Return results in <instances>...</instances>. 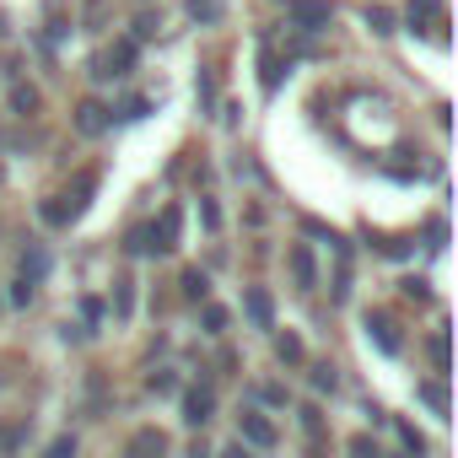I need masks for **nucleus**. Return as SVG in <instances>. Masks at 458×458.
Returning a JSON list of instances; mask_svg holds the SVG:
<instances>
[{
	"instance_id": "obj_1",
	"label": "nucleus",
	"mask_w": 458,
	"mask_h": 458,
	"mask_svg": "<svg viewBox=\"0 0 458 458\" xmlns=\"http://www.w3.org/2000/svg\"><path fill=\"white\" fill-rule=\"evenodd\" d=\"M292 12H297V28H302V33H324V28H329V17H335L329 0H297Z\"/></svg>"
},
{
	"instance_id": "obj_2",
	"label": "nucleus",
	"mask_w": 458,
	"mask_h": 458,
	"mask_svg": "<svg viewBox=\"0 0 458 458\" xmlns=\"http://www.w3.org/2000/svg\"><path fill=\"white\" fill-rule=\"evenodd\" d=\"M210 410H216V394H210V388H189V394H183V420H189V426H205Z\"/></svg>"
},
{
	"instance_id": "obj_3",
	"label": "nucleus",
	"mask_w": 458,
	"mask_h": 458,
	"mask_svg": "<svg viewBox=\"0 0 458 458\" xmlns=\"http://www.w3.org/2000/svg\"><path fill=\"white\" fill-rule=\"evenodd\" d=\"M243 442H254V447H276V426H270L265 415L243 410Z\"/></svg>"
},
{
	"instance_id": "obj_4",
	"label": "nucleus",
	"mask_w": 458,
	"mask_h": 458,
	"mask_svg": "<svg viewBox=\"0 0 458 458\" xmlns=\"http://www.w3.org/2000/svg\"><path fill=\"white\" fill-rule=\"evenodd\" d=\"M162 453H167V437H162V431L146 426V431L130 437V458H162Z\"/></svg>"
},
{
	"instance_id": "obj_5",
	"label": "nucleus",
	"mask_w": 458,
	"mask_h": 458,
	"mask_svg": "<svg viewBox=\"0 0 458 458\" xmlns=\"http://www.w3.org/2000/svg\"><path fill=\"white\" fill-rule=\"evenodd\" d=\"M76 130H81V135H103V130H108L103 103H81V108H76Z\"/></svg>"
},
{
	"instance_id": "obj_6",
	"label": "nucleus",
	"mask_w": 458,
	"mask_h": 458,
	"mask_svg": "<svg viewBox=\"0 0 458 458\" xmlns=\"http://www.w3.org/2000/svg\"><path fill=\"white\" fill-rule=\"evenodd\" d=\"M243 308H249V318H254L259 329H270V324H276V308H270V292H259V286H254V292L243 297Z\"/></svg>"
},
{
	"instance_id": "obj_7",
	"label": "nucleus",
	"mask_w": 458,
	"mask_h": 458,
	"mask_svg": "<svg viewBox=\"0 0 458 458\" xmlns=\"http://www.w3.org/2000/svg\"><path fill=\"white\" fill-rule=\"evenodd\" d=\"M367 335L377 340V351H388V356H399V335H394V324H388L383 313H372V318H367Z\"/></svg>"
},
{
	"instance_id": "obj_8",
	"label": "nucleus",
	"mask_w": 458,
	"mask_h": 458,
	"mask_svg": "<svg viewBox=\"0 0 458 458\" xmlns=\"http://www.w3.org/2000/svg\"><path fill=\"white\" fill-rule=\"evenodd\" d=\"M44 276H49V254L44 249H28L22 254V286H38Z\"/></svg>"
},
{
	"instance_id": "obj_9",
	"label": "nucleus",
	"mask_w": 458,
	"mask_h": 458,
	"mask_svg": "<svg viewBox=\"0 0 458 458\" xmlns=\"http://www.w3.org/2000/svg\"><path fill=\"white\" fill-rule=\"evenodd\" d=\"M292 276H297V286H313V281H318V270H313V254H308L302 243L292 249Z\"/></svg>"
},
{
	"instance_id": "obj_10",
	"label": "nucleus",
	"mask_w": 458,
	"mask_h": 458,
	"mask_svg": "<svg viewBox=\"0 0 458 458\" xmlns=\"http://www.w3.org/2000/svg\"><path fill=\"white\" fill-rule=\"evenodd\" d=\"M178 243V205L162 210V226H157V249H173Z\"/></svg>"
},
{
	"instance_id": "obj_11",
	"label": "nucleus",
	"mask_w": 458,
	"mask_h": 458,
	"mask_svg": "<svg viewBox=\"0 0 458 458\" xmlns=\"http://www.w3.org/2000/svg\"><path fill=\"white\" fill-rule=\"evenodd\" d=\"M221 12H226L221 0H189V17L194 22H221Z\"/></svg>"
},
{
	"instance_id": "obj_12",
	"label": "nucleus",
	"mask_w": 458,
	"mask_h": 458,
	"mask_svg": "<svg viewBox=\"0 0 458 458\" xmlns=\"http://www.w3.org/2000/svg\"><path fill=\"white\" fill-rule=\"evenodd\" d=\"M276 356L297 367V361H302V340H297V335H281V340H276Z\"/></svg>"
},
{
	"instance_id": "obj_13",
	"label": "nucleus",
	"mask_w": 458,
	"mask_h": 458,
	"mask_svg": "<svg viewBox=\"0 0 458 458\" xmlns=\"http://www.w3.org/2000/svg\"><path fill=\"white\" fill-rule=\"evenodd\" d=\"M130 254H157V233H151V226L130 233Z\"/></svg>"
},
{
	"instance_id": "obj_14",
	"label": "nucleus",
	"mask_w": 458,
	"mask_h": 458,
	"mask_svg": "<svg viewBox=\"0 0 458 458\" xmlns=\"http://www.w3.org/2000/svg\"><path fill=\"white\" fill-rule=\"evenodd\" d=\"M12 108H17V114H33V108H38V92H33V87H12Z\"/></svg>"
},
{
	"instance_id": "obj_15",
	"label": "nucleus",
	"mask_w": 458,
	"mask_h": 458,
	"mask_svg": "<svg viewBox=\"0 0 458 458\" xmlns=\"http://www.w3.org/2000/svg\"><path fill=\"white\" fill-rule=\"evenodd\" d=\"M135 281H119V292H114V313L119 318H130V308H135V292H130Z\"/></svg>"
},
{
	"instance_id": "obj_16",
	"label": "nucleus",
	"mask_w": 458,
	"mask_h": 458,
	"mask_svg": "<svg viewBox=\"0 0 458 458\" xmlns=\"http://www.w3.org/2000/svg\"><path fill=\"white\" fill-rule=\"evenodd\" d=\"M420 399H426V404H431L437 415H447V394H442L437 383H426V388H420Z\"/></svg>"
},
{
	"instance_id": "obj_17",
	"label": "nucleus",
	"mask_w": 458,
	"mask_h": 458,
	"mask_svg": "<svg viewBox=\"0 0 458 458\" xmlns=\"http://www.w3.org/2000/svg\"><path fill=\"white\" fill-rule=\"evenodd\" d=\"M351 458H383V453H377V442H367V437H351Z\"/></svg>"
},
{
	"instance_id": "obj_18",
	"label": "nucleus",
	"mask_w": 458,
	"mask_h": 458,
	"mask_svg": "<svg viewBox=\"0 0 458 458\" xmlns=\"http://www.w3.org/2000/svg\"><path fill=\"white\" fill-rule=\"evenodd\" d=\"M367 28H372V33H394V17H388V12H367Z\"/></svg>"
},
{
	"instance_id": "obj_19",
	"label": "nucleus",
	"mask_w": 458,
	"mask_h": 458,
	"mask_svg": "<svg viewBox=\"0 0 458 458\" xmlns=\"http://www.w3.org/2000/svg\"><path fill=\"white\" fill-rule=\"evenodd\" d=\"M183 292H189V297H205L210 286H205V276H199V270H189V276H183Z\"/></svg>"
},
{
	"instance_id": "obj_20",
	"label": "nucleus",
	"mask_w": 458,
	"mask_h": 458,
	"mask_svg": "<svg viewBox=\"0 0 458 458\" xmlns=\"http://www.w3.org/2000/svg\"><path fill=\"white\" fill-rule=\"evenodd\" d=\"M205 329L221 335V329H226V308H205Z\"/></svg>"
},
{
	"instance_id": "obj_21",
	"label": "nucleus",
	"mask_w": 458,
	"mask_h": 458,
	"mask_svg": "<svg viewBox=\"0 0 458 458\" xmlns=\"http://www.w3.org/2000/svg\"><path fill=\"white\" fill-rule=\"evenodd\" d=\"M173 388H178L173 372H151V394H173Z\"/></svg>"
},
{
	"instance_id": "obj_22",
	"label": "nucleus",
	"mask_w": 458,
	"mask_h": 458,
	"mask_svg": "<svg viewBox=\"0 0 458 458\" xmlns=\"http://www.w3.org/2000/svg\"><path fill=\"white\" fill-rule=\"evenodd\" d=\"M399 437H404V447H410V453H415V458H420V453H426V442H420V431H415V426H399Z\"/></svg>"
},
{
	"instance_id": "obj_23",
	"label": "nucleus",
	"mask_w": 458,
	"mask_h": 458,
	"mask_svg": "<svg viewBox=\"0 0 458 458\" xmlns=\"http://www.w3.org/2000/svg\"><path fill=\"white\" fill-rule=\"evenodd\" d=\"M199 221H205V226H210V233H216V226H221V210H216L210 199H199Z\"/></svg>"
},
{
	"instance_id": "obj_24",
	"label": "nucleus",
	"mask_w": 458,
	"mask_h": 458,
	"mask_svg": "<svg viewBox=\"0 0 458 458\" xmlns=\"http://www.w3.org/2000/svg\"><path fill=\"white\" fill-rule=\"evenodd\" d=\"M431 361H437V372H447V340H442V335L431 340Z\"/></svg>"
},
{
	"instance_id": "obj_25",
	"label": "nucleus",
	"mask_w": 458,
	"mask_h": 458,
	"mask_svg": "<svg viewBox=\"0 0 458 458\" xmlns=\"http://www.w3.org/2000/svg\"><path fill=\"white\" fill-rule=\"evenodd\" d=\"M313 388L329 394V388H335V367H313Z\"/></svg>"
},
{
	"instance_id": "obj_26",
	"label": "nucleus",
	"mask_w": 458,
	"mask_h": 458,
	"mask_svg": "<svg viewBox=\"0 0 458 458\" xmlns=\"http://www.w3.org/2000/svg\"><path fill=\"white\" fill-rule=\"evenodd\" d=\"M49 458H76V442H71V437H60V442L49 447Z\"/></svg>"
},
{
	"instance_id": "obj_27",
	"label": "nucleus",
	"mask_w": 458,
	"mask_h": 458,
	"mask_svg": "<svg viewBox=\"0 0 458 458\" xmlns=\"http://www.w3.org/2000/svg\"><path fill=\"white\" fill-rule=\"evenodd\" d=\"M210 458H249V453H243V442H238V447H226V453H210Z\"/></svg>"
},
{
	"instance_id": "obj_28",
	"label": "nucleus",
	"mask_w": 458,
	"mask_h": 458,
	"mask_svg": "<svg viewBox=\"0 0 458 458\" xmlns=\"http://www.w3.org/2000/svg\"><path fill=\"white\" fill-rule=\"evenodd\" d=\"M189 458H210V447H199V442H194V447H189Z\"/></svg>"
}]
</instances>
